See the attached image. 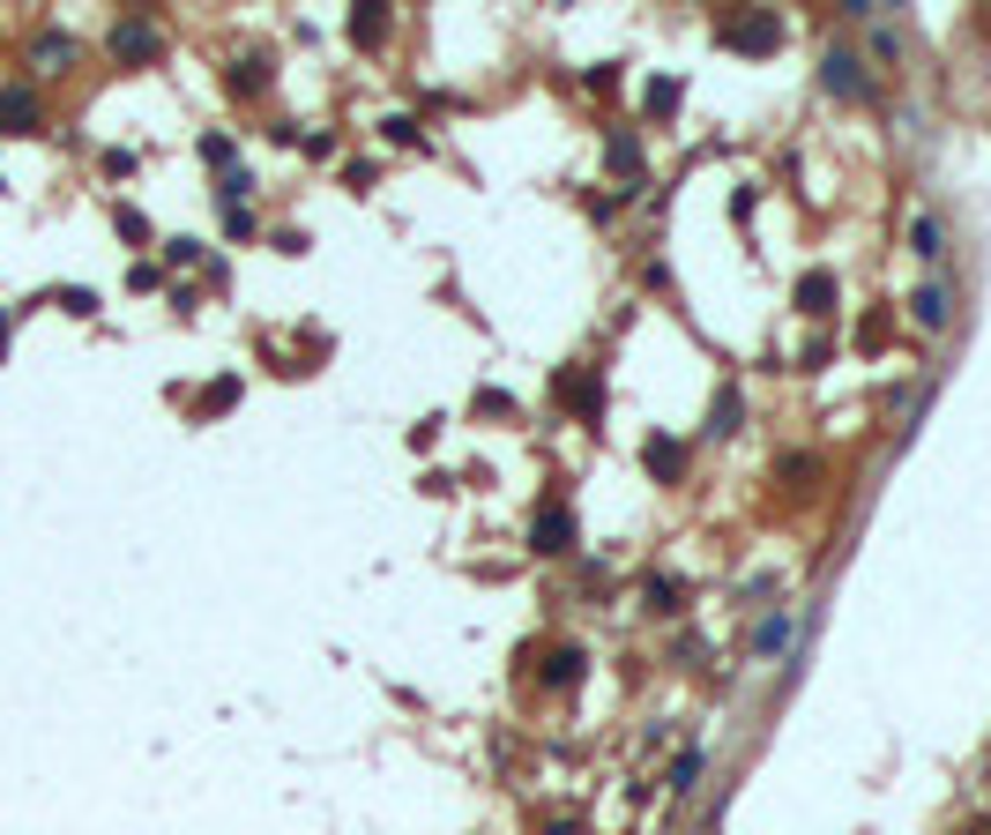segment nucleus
<instances>
[{
  "instance_id": "nucleus-1",
  "label": "nucleus",
  "mask_w": 991,
  "mask_h": 835,
  "mask_svg": "<svg viewBox=\"0 0 991 835\" xmlns=\"http://www.w3.org/2000/svg\"><path fill=\"white\" fill-rule=\"evenodd\" d=\"M820 90H828V98H843V105H865L872 98L865 60H858L850 46H828V60H820Z\"/></svg>"
},
{
  "instance_id": "nucleus-2",
  "label": "nucleus",
  "mask_w": 991,
  "mask_h": 835,
  "mask_svg": "<svg viewBox=\"0 0 991 835\" xmlns=\"http://www.w3.org/2000/svg\"><path fill=\"white\" fill-rule=\"evenodd\" d=\"M716 38L731 52H775V46H783V16H723Z\"/></svg>"
},
{
  "instance_id": "nucleus-3",
  "label": "nucleus",
  "mask_w": 991,
  "mask_h": 835,
  "mask_svg": "<svg viewBox=\"0 0 991 835\" xmlns=\"http://www.w3.org/2000/svg\"><path fill=\"white\" fill-rule=\"evenodd\" d=\"M529 552H574V508L567 500H545L537 522H529Z\"/></svg>"
},
{
  "instance_id": "nucleus-4",
  "label": "nucleus",
  "mask_w": 991,
  "mask_h": 835,
  "mask_svg": "<svg viewBox=\"0 0 991 835\" xmlns=\"http://www.w3.org/2000/svg\"><path fill=\"white\" fill-rule=\"evenodd\" d=\"M910 321H918V328H932V336H940L947 321H954V284H947V276H924L918 292H910Z\"/></svg>"
},
{
  "instance_id": "nucleus-5",
  "label": "nucleus",
  "mask_w": 991,
  "mask_h": 835,
  "mask_svg": "<svg viewBox=\"0 0 991 835\" xmlns=\"http://www.w3.org/2000/svg\"><path fill=\"white\" fill-rule=\"evenodd\" d=\"M559 403L582 411L596 425V418H604V373H596V366H567V373H559Z\"/></svg>"
},
{
  "instance_id": "nucleus-6",
  "label": "nucleus",
  "mask_w": 991,
  "mask_h": 835,
  "mask_svg": "<svg viewBox=\"0 0 991 835\" xmlns=\"http://www.w3.org/2000/svg\"><path fill=\"white\" fill-rule=\"evenodd\" d=\"M157 46H165V38H157L149 16H120V23H112V60H127V68H135V60H157Z\"/></svg>"
},
{
  "instance_id": "nucleus-7",
  "label": "nucleus",
  "mask_w": 991,
  "mask_h": 835,
  "mask_svg": "<svg viewBox=\"0 0 991 835\" xmlns=\"http://www.w3.org/2000/svg\"><path fill=\"white\" fill-rule=\"evenodd\" d=\"M0 135H38V90L30 82H8L0 90Z\"/></svg>"
},
{
  "instance_id": "nucleus-8",
  "label": "nucleus",
  "mask_w": 991,
  "mask_h": 835,
  "mask_svg": "<svg viewBox=\"0 0 991 835\" xmlns=\"http://www.w3.org/2000/svg\"><path fill=\"white\" fill-rule=\"evenodd\" d=\"M604 165L626 179V195L648 179V157H642V143H634V135H604Z\"/></svg>"
},
{
  "instance_id": "nucleus-9",
  "label": "nucleus",
  "mask_w": 991,
  "mask_h": 835,
  "mask_svg": "<svg viewBox=\"0 0 991 835\" xmlns=\"http://www.w3.org/2000/svg\"><path fill=\"white\" fill-rule=\"evenodd\" d=\"M582 671H589V649L582 641H559V649H545V687H582Z\"/></svg>"
},
{
  "instance_id": "nucleus-10",
  "label": "nucleus",
  "mask_w": 991,
  "mask_h": 835,
  "mask_svg": "<svg viewBox=\"0 0 991 835\" xmlns=\"http://www.w3.org/2000/svg\"><path fill=\"white\" fill-rule=\"evenodd\" d=\"M910 254H918V262H947V217L918 209V217H910Z\"/></svg>"
},
{
  "instance_id": "nucleus-11",
  "label": "nucleus",
  "mask_w": 991,
  "mask_h": 835,
  "mask_svg": "<svg viewBox=\"0 0 991 835\" xmlns=\"http://www.w3.org/2000/svg\"><path fill=\"white\" fill-rule=\"evenodd\" d=\"M797 314H835V276H828V269L797 276Z\"/></svg>"
},
{
  "instance_id": "nucleus-12",
  "label": "nucleus",
  "mask_w": 991,
  "mask_h": 835,
  "mask_svg": "<svg viewBox=\"0 0 991 835\" xmlns=\"http://www.w3.org/2000/svg\"><path fill=\"white\" fill-rule=\"evenodd\" d=\"M642 455H648V470H656V485H678V470H686V448L671 441V433H656Z\"/></svg>"
},
{
  "instance_id": "nucleus-13",
  "label": "nucleus",
  "mask_w": 991,
  "mask_h": 835,
  "mask_svg": "<svg viewBox=\"0 0 991 835\" xmlns=\"http://www.w3.org/2000/svg\"><path fill=\"white\" fill-rule=\"evenodd\" d=\"M745 425V395L739 389H716V411H708V441H731Z\"/></svg>"
},
{
  "instance_id": "nucleus-14",
  "label": "nucleus",
  "mask_w": 991,
  "mask_h": 835,
  "mask_svg": "<svg viewBox=\"0 0 991 835\" xmlns=\"http://www.w3.org/2000/svg\"><path fill=\"white\" fill-rule=\"evenodd\" d=\"M648 612L678 619V612H686V582H678V574H648Z\"/></svg>"
},
{
  "instance_id": "nucleus-15",
  "label": "nucleus",
  "mask_w": 991,
  "mask_h": 835,
  "mask_svg": "<svg viewBox=\"0 0 991 835\" xmlns=\"http://www.w3.org/2000/svg\"><path fill=\"white\" fill-rule=\"evenodd\" d=\"M642 112H648V120H671V112H678V75H656V82H648Z\"/></svg>"
},
{
  "instance_id": "nucleus-16",
  "label": "nucleus",
  "mask_w": 991,
  "mask_h": 835,
  "mask_svg": "<svg viewBox=\"0 0 991 835\" xmlns=\"http://www.w3.org/2000/svg\"><path fill=\"white\" fill-rule=\"evenodd\" d=\"M701 776H708V754H701V746L671 762V790H678V798H694V784H701Z\"/></svg>"
},
{
  "instance_id": "nucleus-17",
  "label": "nucleus",
  "mask_w": 991,
  "mask_h": 835,
  "mask_svg": "<svg viewBox=\"0 0 991 835\" xmlns=\"http://www.w3.org/2000/svg\"><path fill=\"white\" fill-rule=\"evenodd\" d=\"M783 641H791V612H769L761 627H753V657H775Z\"/></svg>"
},
{
  "instance_id": "nucleus-18",
  "label": "nucleus",
  "mask_w": 991,
  "mask_h": 835,
  "mask_svg": "<svg viewBox=\"0 0 991 835\" xmlns=\"http://www.w3.org/2000/svg\"><path fill=\"white\" fill-rule=\"evenodd\" d=\"M388 38V8H358L350 16V46H380Z\"/></svg>"
},
{
  "instance_id": "nucleus-19",
  "label": "nucleus",
  "mask_w": 991,
  "mask_h": 835,
  "mask_svg": "<svg viewBox=\"0 0 991 835\" xmlns=\"http://www.w3.org/2000/svg\"><path fill=\"white\" fill-rule=\"evenodd\" d=\"M261 82H269V60H239V68H231V90H239V98H254Z\"/></svg>"
},
{
  "instance_id": "nucleus-20",
  "label": "nucleus",
  "mask_w": 991,
  "mask_h": 835,
  "mask_svg": "<svg viewBox=\"0 0 991 835\" xmlns=\"http://www.w3.org/2000/svg\"><path fill=\"white\" fill-rule=\"evenodd\" d=\"M380 143H418V120H410V112H388V120H380Z\"/></svg>"
},
{
  "instance_id": "nucleus-21",
  "label": "nucleus",
  "mask_w": 991,
  "mask_h": 835,
  "mask_svg": "<svg viewBox=\"0 0 991 835\" xmlns=\"http://www.w3.org/2000/svg\"><path fill=\"white\" fill-rule=\"evenodd\" d=\"M231 403H239V381H209L201 389V411H231Z\"/></svg>"
},
{
  "instance_id": "nucleus-22",
  "label": "nucleus",
  "mask_w": 991,
  "mask_h": 835,
  "mask_svg": "<svg viewBox=\"0 0 991 835\" xmlns=\"http://www.w3.org/2000/svg\"><path fill=\"white\" fill-rule=\"evenodd\" d=\"M775 478H783V485H805V478H813V455H783Z\"/></svg>"
},
{
  "instance_id": "nucleus-23",
  "label": "nucleus",
  "mask_w": 991,
  "mask_h": 835,
  "mask_svg": "<svg viewBox=\"0 0 991 835\" xmlns=\"http://www.w3.org/2000/svg\"><path fill=\"white\" fill-rule=\"evenodd\" d=\"M217 195H224V202H231V209H239V202H247V195H254V179H247V173H224V187H217Z\"/></svg>"
},
{
  "instance_id": "nucleus-24",
  "label": "nucleus",
  "mask_w": 991,
  "mask_h": 835,
  "mask_svg": "<svg viewBox=\"0 0 991 835\" xmlns=\"http://www.w3.org/2000/svg\"><path fill=\"white\" fill-rule=\"evenodd\" d=\"M112 224H120V239H135V246H142V239H149V224H142V209H120V217H112Z\"/></svg>"
},
{
  "instance_id": "nucleus-25",
  "label": "nucleus",
  "mask_w": 991,
  "mask_h": 835,
  "mask_svg": "<svg viewBox=\"0 0 991 835\" xmlns=\"http://www.w3.org/2000/svg\"><path fill=\"white\" fill-rule=\"evenodd\" d=\"M201 157L209 165H231V135H201Z\"/></svg>"
},
{
  "instance_id": "nucleus-26",
  "label": "nucleus",
  "mask_w": 991,
  "mask_h": 835,
  "mask_svg": "<svg viewBox=\"0 0 991 835\" xmlns=\"http://www.w3.org/2000/svg\"><path fill=\"white\" fill-rule=\"evenodd\" d=\"M68 52H75V46L60 38V30H52V38H38V60H46V68H52V60H68Z\"/></svg>"
},
{
  "instance_id": "nucleus-27",
  "label": "nucleus",
  "mask_w": 991,
  "mask_h": 835,
  "mask_svg": "<svg viewBox=\"0 0 991 835\" xmlns=\"http://www.w3.org/2000/svg\"><path fill=\"white\" fill-rule=\"evenodd\" d=\"M165 262H201V239H165Z\"/></svg>"
},
{
  "instance_id": "nucleus-28",
  "label": "nucleus",
  "mask_w": 991,
  "mask_h": 835,
  "mask_svg": "<svg viewBox=\"0 0 991 835\" xmlns=\"http://www.w3.org/2000/svg\"><path fill=\"white\" fill-rule=\"evenodd\" d=\"M962 835H991V828H984V821H969V828H962Z\"/></svg>"
},
{
  "instance_id": "nucleus-29",
  "label": "nucleus",
  "mask_w": 991,
  "mask_h": 835,
  "mask_svg": "<svg viewBox=\"0 0 991 835\" xmlns=\"http://www.w3.org/2000/svg\"><path fill=\"white\" fill-rule=\"evenodd\" d=\"M0 344H8V314H0Z\"/></svg>"
}]
</instances>
